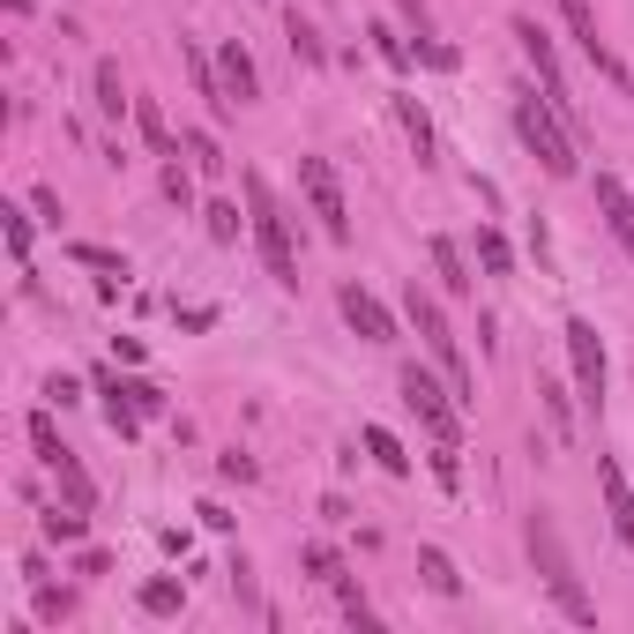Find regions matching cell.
I'll return each mask as SVG.
<instances>
[{
  "label": "cell",
  "instance_id": "cell-1",
  "mask_svg": "<svg viewBox=\"0 0 634 634\" xmlns=\"http://www.w3.org/2000/svg\"><path fill=\"white\" fill-rule=\"evenodd\" d=\"M530 567L537 575H545V589H553V605L567 612V620H575V627H597V597H589L583 589V575H575V560H567V545H560V523H553V515L537 508L530 515Z\"/></svg>",
  "mask_w": 634,
  "mask_h": 634
},
{
  "label": "cell",
  "instance_id": "cell-2",
  "mask_svg": "<svg viewBox=\"0 0 634 634\" xmlns=\"http://www.w3.org/2000/svg\"><path fill=\"white\" fill-rule=\"evenodd\" d=\"M403 314H411V329L426 336V351H433V367L448 373V389H456V403L464 411H478V381H470V367H464V343H456V329H448V314H440V299L426 292L411 276V292H403Z\"/></svg>",
  "mask_w": 634,
  "mask_h": 634
},
{
  "label": "cell",
  "instance_id": "cell-3",
  "mask_svg": "<svg viewBox=\"0 0 634 634\" xmlns=\"http://www.w3.org/2000/svg\"><path fill=\"white\" fill-rule=\"evenodd\" d=\"M246 224H254V246H262L269 276L284 284V292H299V246H292V217H284V202L269 195L262 172H246Z\"/></svg>",
  "mask_w": 634,
  "mask_h": 634
},
{
  "label": "cell",
  "instance_id": "cell-4",
  "mask_svg": "<svg viewBox=\"0 0 634 634\" xmlns=\"http://www.w3.org/2000/svg\"><path fill=\"white\" fill-rule=\"evenodd\" d=\"M515 135H523V149H530V157L553 172V179H575L583 149H575L567 120H560V113H553L545 98H537V90H523V98H515Z\"/></svg>",
  "mask_w": 634,
  "mask_h": 634
},
{
  "label": "cell",
  "instance_id": "cell-5",
  "mask_svg": "<svg viewBox=\"0 0 634 634\" xmlns=\"http://www.w3.org/2000/svg\"><path fill=\"white\" fill-rule=\"evenodd\" d=\"M299 195H306V209L321 217V232L336 246L351 240V202H343V179H336L329 157H299Z\"/></svg>",
  "mask_w": 634,
  "mask_h": 634
},
{
  "label": "cell",
  "instance_id": "cell-6",
  "mask_svg": "<svg viewBox=\"0 0 634 634\" xmlns=\"http://www.w3.org/2000/svg\"><path fill=\"white\" fill-rule=\"evenodd\" d=\"M403 403L418 411V426L433 440H464V403H456V389H440L426 367H403Z\"/></svg>",
  "mask_w": 634,
  "mask_h": 634
},
{
  "label": "cell",
  "instance_id": "cell-7",
  "mask_svg": "<svg viewBox=\"0 0 634 634\" xmlns=\"http://www.w3.org/2000/svg\"><path fill=\"white\" fill-rule=\"evenodd\" d=\"M567 359H575V396H583L589 411H605V381H612V367H605V336H597V321H583V314H567Z\"/></svg>",
  "mask_w": 634,
  "mask_h": 634
},
{
  "label": "cell",
  "instance_id": "cell-8",
  "mask_svg": "<svg viewBox=\"0 0 634 634\" xmlns=\"http://www.w3.org/2000/svg\"><path fill=\"white\" fill-rule=\"evenodd\" d=\"M560 16H567V30H575V38H583L589 68L605 75L612 90H627V98H634V68H627V60H620V52L605 46V38H597V16H589V0H560Z\"/></svg>",
  "mask_w": 634,
  "mask_h": 634
},
{
  "label": "cell",
  "instance_id": "cell-9",
  "mask_svg": "<svg viewBox=\"0 0 634 634\" xmlns=\"http://www.w3.org/2000/svg\"><path fill=\"white\" fill-rule=\"evenodd\" d=\"M336 306H343V321H351V329H359L367 343H396V314H389V306H381V299L367 292V284H343V292H336Z\"/></svg>",
  "mask_w": 634,
  "mask_h": 634
},
{
  "label": "cell",
  "instance_id": "cell-10",
  "mask_svg": "<svg viewBox=\"0 0 634 634\" xmlns=\"http://www.w3.org/2000/svg\"><path fill=\"white\" fill-rule=\"evenodd\" d=\"M597 492H605V515H612V537L634 553V486H627V470L612 464V456H597Z\"/></svg>",
  "mask_w": 634,
  "mask_h": 634
},
{
  "label": "cell",
  "instance_id": "cell-11",
  "mask_svg": "<svg viewBox=\"0 0 634 634\" xmlns=\"http://www.w3.org/2000/svg\"><path fill=\"white\" fill-rule=\"evenodd\" d=\"M589 195H597V209H605V224H612V240L627 246V262H634V195H627V179H620V172H597V187H589Z\"/></svg>",
  "mask_w": 634,
  "mask_h": 634
},
{
  "label": "cell",
  "instance_id": "cell-12",
  "mask_svg": "<svg viewBox=\"0 0 634 634\" xmlns=\"http://www.w3.org/2000/svg\"><path fill=\"white\" fill-rule=\"evenodd\" d=\"M217 75H224V98H232V105H254V98H262V75H254V52H246L240 38H224V46H217Z\"/></svg>",
  "mask_w": 634,
  "mask_h": 634
},
{
  "label": "cell",
  "instance_id": "cell-13",
  "mask_svg": "<svg viewBox=\"0 0 634 634\" xmlns=\"http://www.w3.org/2000/svg\"><path fill=\"white\" fill-rule=\"evenodd\" d=\"M426 262H433V276H440V292H448V299H470V292H478L470 254H464L456 240H440V232H433V240H426Z\"/></svg>",
  "mask_w": 634,
  "mask_h": 634
},
{
  "label": "cell",
  "instance_id": "cell-14",
  "mask_svg": "<svg viewBox=\"0 0 634 634\" xmlns=\"http://www.w3.org/2000/svg\"><path fill=\"white\" fill-rule=\"evenodd\" d=\"M98 396H105V426H113V433H120V440H135V433H143V411L127 403L120 373H98Z\"/></svg>",
  "mask_w": 634,
  "mask_h": 634
},
{
  "label": "cell",
  "instance_id": "cell-15",
  "mask_svg": "<svg viewBox=\"0 0 634 634\" xmlns=\"http://www.w3.org/2000/svg\"><path fill=\"white\" fill-rule=\"evenodd\" d=\"M396 127H403V135H411V149H418V165H433V120H426V105L418 98H403V90H396Z\"/></svg>",
  "mask_w": 634,
  "mask_h": 634
},
{
  "label": "cell",
  "instance_id": "cell-16",
  "mask_svg": "<svg viewBox=\"0 0 634 634\" xmlns=\"http://www.w3.org/2000/svg\"><path fill=\"white\" fill-rule=\"evenodd\" d=\"M90 90H98V113H105V120L135 113V98H127V82H120V60H98V68H90Z\"/></svg>",
  "mask_w": 634,
  "mask_h": 634
},
{
  "label": "cell",
  "instance_id": "cell-17",
  "mask_svg": "<svg viewBox=\"0 0 634 634\" xmlns=\"http://www.w3.org/2000/svg\"><path fill=\"white\" fill-rule=\"evenodd\" d=\"M135 605H143L149 620H179V612H187V583L157 575V583H143V589H135Z\"/></svg>",
  "mask_w": 634,
  "mask_h": 634
},
{
  "label": "cell",
  "instance_id": "cell-18",
  "mask_svg": "<svg viewBox=\"0 0 634 634\" xmlns=\"http://www.w3.org/2000/svg\"><path fill=\"white\" fill-rule=\"evenodd\" d=\"M418 575H426L433 597H464V575H456V560H448L440 545H418Z\"/></svg>",
  "mask_w": 634,
  "mask_h": 634
},
{
  "label": "cell",
  "instance_id": "cell-19",
  "mask_svg": "<svg viewBox=\"0 0 634 634\" xmlns=\"http://www.w3.org/2000/svg\"><path fill=\"white\" fill-rule=\"evenodd\" d=\"M284 38H292V60H306V68H329V46H321V30L299 16V8H284Z\"/></svg>",
  "mask_w": 634,
  "mask_h": 634
},
{
  "label": "cell",
  "instance_id": "cell-20",
  "mask_svg": "<svg viewBox=\"0 0 634 634\" xmlns=\"http://www.w3.org/2000/svg\"><path fill=\"white\" fill-rule=\"evenodd\" d=\"M367 456L389 470V478H411V456H403V440H396L389 426H367Z\"/></svg>",
  "mask_w": 634,
  "mask_h": 634
},
{
  "label": "cell",
  "instance_id": "cell-21",
  "mask_svg": "<svg viewBox=\"0 0 634 634\" xmlns=\"http://www.w3.org/2000/svg\"><path fill=\"white\" fill-rule=\"evenodd\" d=\"M52 478H60V492H68L75 508H98V486H90V470L75 464V448L60 456V464H52Z\"/></svg>",
  "mask_w": 634,
  "mask_h": 634
},
{
  "label": "cell",
  "instance_id": "cell-22",
  "mask_svg": "<svg viewBox=\"0 0 634 634\" xmlns=\"http://www.w3.org/2000/svg\"><path fill=\"white\" fill-rule=\"evenodd\" d=\"M478 269L486 276H515V246L492 232V224H478Z\"/></svg>",
  "mask_w": 634,
  "mask_h": 634
},
{
  "label": "cell",
  "instance_id": "cell-23",
  "mask_svg": "<svg viewBox=\"0 0 634 634\" xmlns=\"http://www.w3.org/2000/svg\"><path fill=\"white\" fill-rule=\"evenodd\" d=\"M30 448H38V464H60L68 456V440H60V426H52V411H30Z\"/></svg>",
  "mask_w": 634,
  "mask_h": 634
},
{
  "label": "cell",
  "instance_id": "cell-24",
  "mask_svg": "<svg viewBox=\"0 0 634 634\" xmlns=\"http://www.w3.org/2000/svg\"><path fill=\"white\" fill-rule=\"evenodd\" d=\"M135 135H143L157 157H172V127H165V113H157L149 98H135Z\"/></svg>",
  "mask_w": 634,
  "mask_h": 634
},
{
  "label": "cell",
  "instance_id": "cell-25",
  "mask_svg": "<svg viewBox=\"0 0 634 634\" xmlns=\"http://www.w3.org/2000/svg\"><path fill=\"white\" fill-rule=\"evenodd\" d=\"M202 232L217 246H240V202H209V209H202Z\"/></svg>",
  "mask_w": 634,
  "mask_h": 634
},
{
  "label": "cell",
  "instance_id": "cell-26",
  "mask_svg": "<svg viewBox=\"0 0 634 634\" xmlns=\"http://www.w3.org/2000/svg\"><path fill=\"white\" fill-rule=\"evenodd\" d=\"M187 165H195L202 179H217V172H224V149H217V135H209V127H195V135H187Z\"/></svg>",
  "mask_w": 634,
  "mask_h": 634
},
{
  "label": "cell",
  "instance_id": "cell-27",
  "mask_svg": "<svg viewBox=\"0 0 634 634\" xmlns=\"http://www.w3.org/2000/svg\"><path fill=\"white\" fill-rule=\"evenodd\" d=\"M68 262L105 269V276H127V254H113V246H90V240H68Z\"/></svg>",
  "mask_w": 634,
  "mask_h": 634
},
{
  "label": "cell",
  "instance_id": "cell-28",
  "mask_svg": "<svg viewBox=\"0 0 634 634\" xmlns=\"http://www.w3.org/2000/svg\"><path fill=\"white\" fill-rule=\"evenodd\" d=\"M82 530H90V508H75V500H68V508H52V515H46V537H52V545H75Z\"/></svg>",
  "mask_w": 634,
  "mask_h": 634
},
{
  "label": "cell",
  "instance_id": "cell-29",
  "mask_svg": "<svg viewBox=\"0 0 634 634\" xmlns=\"http://www.w3.org/2000/svg\"><path fill=\"white\" fill-rule=\"evenodd\" d=\"M299 567H306V575H314V583H329V589H336V575H343L336 545H306V553H299Z\"/></svg>",
  "mask_w": 634,
  "mask_h": 634
},
{
  "label": "cell",
  "instance_id": "cell-30",
  "mask_svg": "<svg viewBox=\"0 0 634 634\" xmlns=\"http://www.w3.org/2000/svg\"><path fill=\"white\" fill-rule=\"evenodd\" d=\"M0 232H8V254H16V269H30V217H23V209H0Z\"/></svg>",
  "mask_w": 634,
  "mask_h": 634
},
{
  "label": "cell",
  "instance_id": "cell-31",
  "mask_svg": "<svg viewBox=\"0 0 634 634\" xmlns=\"http://www.w3.org/2000/svg\"><path fill=\"white\" fill-rule=\"evenodd\" d=\"M433 478H440L448 492L464 486V448H456V440H433Z\"/></svg>",
  "mask_w": 634,
  "mask_h": 634
},
{
  "label": "cell",
  "instance_id": "cell-32",
  "mask_svg": "<svg viewBox=\"0 0 634 634\" xmlns=\"http://www.w3.org/2000/svg\"><path fill=\"white\" fill-rule=\"evenodd\" d=\"M373 52H381L389 68H411V60H418V46H403V38H396L389 23H373Z\"/></svg>",
  "mask_w": 634,
  "mask_h": 634
},
{
  "label": "cell",
  "instance_id": "cell-33",
  "mask_svg": "<svg viewBox=\"0 0 634 634\" xmlns=\"http://www.w3.org/2000/svg\"><path fill=\"white\" fill-rule=\"evenodd\" d=\"M165 195L187 209V202H195V165H179V157H172V165H165Z\"/></svg>",
  "mask_w": 634,
  "mask_h": 634
},
{
  "label": "cell",
  "instance_id": "cell-34",
  "mask_svg": "<svg viewBox=\"0 0 634 634\" xmlns=\"http://www.w3.org/2000/svg\"><path fill=\"white\" fill-rule=\"evenodd\" d=\"M120 389H127V403H135L143 418H157V411H165V389H157V381H120Z\"/></svg>",
  "mask_w": 634,
  "mask_h": 634
},
{
  "label": "cell",
  "instance_id": "cell-35",
  "mask_svg": "<svg viewBox=\"0 0 634 634\" xmlns=\"http://www.w3.org/2000/svg\"><path fill=\"white\" fill-rule=\"evenodd\" d=\"M537 396H545V411H553V433H575V411H567V389H560V381H545Z\"/></svg>",
  "mask_w": 634,
  "mask_h": 634
},
{
  "label": "cell",
  "instance_id": "cell-36",
  "mask_svg": "<svg viewBox=\"0 0 634 634\" xmlns=\"http://www.w3.org/2000/svg\"><path fill=\"white\" fill-rule=\"evenodd\" d=\"M38 620H75V597L52 589V583H38Z\"/></svg>",
  "mask_w": 634,
  "mask_h": 634
},
{
  "label": "cell",
  "instance_id": "cell-37",
  "mask_svg": "<svg viewBox=\"0 0 634 634\" xmlns=\"http://www.w3.org/2000/svg\"><path fill=\"white\" fill-rule=\"evenodd\" d=\"M336 605L351 612V620H373V605H367V583H343V575H336Z\"/></svg>",
  "mask_w": 634,
  "mask_h": 634
},
{
  "label": "cell",
  "instance_id": "cell-38",
  "mask_svg": "<svg viewBox=\"0 0 634 634\" xmlns=\"http://www.w3.org/2000/svg\"><path fill=\"white\" fill-rule=\"evenodd\" d=\"M46 403H60V411L82 403V381H75V373H52V381H46Z\"/></svg>",
  "mask_w": 634,
  "mask_h": 634
},
{
  "label": "cell",
  "instance_id": "cell-39",
  "mask_svg": "<svg viewBox=\"0 0 634 634\" xmlns=\"http://www.w3.org/2000/svg\"><path fill=\"white\" fill-rule=\"evenodd\" d=\"M418 60H426V68H456L464 52H456V46H440V38H418Z\"/></svg>",
  "mask_w": 634,
  "mask_h": 634
},
{
  "label": "cell",
  "instance_id": "cell-40",
  "mask_svg": "<svg viewBox=\"0 0 634 634\" xmlns=\"http://www.w3.org/2000/svg\"><path fill=\"white\" fill-rule=\"evenodd\" d=\"M179 329H217V306H172Z\"/></svg>",
  "mask_w": 634,
  "mask_h": 634
},
{
  "label": "cell",
  "instance_id": "cell-41",
  "mask_svg": "<svg viewBox=\"0 0 634 634\" xmlns=\"http://www.w3.org/2000/svg\"><path fill=\"white\" fill-rule=\"evenodd\" d=\"M217 470H224V478H240V486H246V478H254V456H240V448H232V456H224Z\"/></svg>",
  "mask_w": 634,
  "mask_h": 634
},
{
  "label": "cell",
  "instance_id": "cell-42",
  "mask_svg": "<svg viewBox=\"0 0 634 634\" xmlns=\"http://www.w3.org/2000/svg\"><path fill=\"white\" fill-rule=\"evenodd\" d=\"M396 8H403V16L418 23V38H426V0H396Z\"/></svg>",
  "mask_w": 634,
  "mask_h": 634
}]
</instances>
